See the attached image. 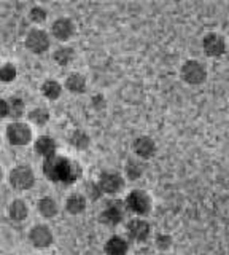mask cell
I'll return each mask as SVG.
<instances>
[{"instance_id": "obj_21", "label": "cell", "mask_w": 229, "mask_h": 255, "mask_svg": "<svg viewBox=\"0 0 229 255\" xmlns=\"http://www.w3.org/2000/svg\"><path fill=\"white\" fill-rule=\"evenodd\" d=\"M74 58H75V53L72 48H59V50H56V53H54V61H56L59 66H67V64L74 61Z\"/></svg>"}, {"instance_id": "obj_23", "label": "cell", "mask_w": 229, "mask_h": 255, "mask_svg": "<svg viewBox=\"0 0 229 255\" xmlns=\"http://www.w3.org/2000/svg\"><path fill=\"white\" fill-rule=\"evenodd\" d=\"M70 142H72V145L76 148H86L89 145V137H88V134L83 131H75Z\"/></svg>"}, {"instance_id": "obj_18", "label": "cell", "mask_w": 229, "mask_h": 255, "mask_svg": "<svg viewBox=\"0 0 229 255\" xmlns=\"http://www.w3.org/2000/svg\"><path fill=\"white\" fill-rule=\"evenodd\" d=\"M22 114H24V102L19 98H11L6 101V117L19 118Z\"/></svg>"}, {"instance_id": "obj_3", "label": "cell", "mask_w": 229, "mask_h": 255, "mask_svg": "<svg viewBox=\"0 0 229 255\" xmlns=\"http://www.w3.org/2000/svg\"><path fill=\"white\" fill-rule=\"evenodd\" d=\"M202 48L209 58H220L226 53V38L217 32H209L202 38Z\"/></svg>"}, {"instance_id": "obj_16", "label": "cell", "mask_w": 229, "mask_h": 255, "mask_svg": "<svg viewBox=\"0 0 229 255\" xmlns=\"http://www.w3.org/2000/svg\"><path fill=\"white\" fill-rule=\"evenodd\" d=\"M86 209V199L80 193H74L67 199V211L70 214H81Z\"/></svg>"}, {"instance_id": "obj_1", "label": "cell", "mask_w": 229, "mask_h": 255, "mask_svg": "<svg viewBox=\"0 0 229 255\" xmlns=\"http://www.w3.org/2000/svg\"><path fill=\"white\" fill-rule=\"evenodd\" d=\"M45 175L53 182H66L70 183L80 177V167L67 158H61L53 155L45 159L43 163Z\"/></svg>"}, {"instance_id": "obj_27", "label": "cell", "mask_w": 229, "mask_h": 255, "mask_svg": "<svg viewBox=\"0 0 229 255\" xmlns=\"http://www.w3.org/2000/svg\"><path fill=\"white\" fill-rule=\"evenodd\" d=\"M30 18H32L34 22H43L46 19V11L42 6H35L30 10Z\"/></svg>"}, {"instance_id": "obj_22", "label": "cell", "mask_w": 229, "mask_h": 255, "mask_svg": "<svg viewBox=\"0 0 229 255\" xmlns=\"http://www.w3.org/2000/svg\"><path fill=\"white\" fill-rule=\"evenodd\" d=\"M10 217L13 220H18V222L24 220L27 217V207H26V204L22 203V201H19V199H18V201L11 203V206H10Z\"/></svg>"}, {"instance_id": "obj_28", "label": "cell", "mask_w": 229, "mask_h": 255, "mask_svg": "<svg viewBox=\"0 0 229 255\" xmlns=\"http://www.w3.org/2000/svg\"><path fill=\"white\" fill-rule=\"evenodd\" d=\"M170 243H172L170 236H165V235L157 236V239H156V244H157V247H159V249H162V251L169 249V247H170Z\"/></svg>"}, {"instance_id": "obj_15", "label": "cell", "mask_w": 229, "mask_h": 255, "mask_svg": "<svg viewBox=\"0 0 229 255\" xmlns=\"http://www.w3.org/2000/svg\"><path fill=\"white\" fill-rule=\"evenodd\" d=\"M105 254L107 255H126L128 254V241H124L120 236L110 238L105 244Z\"/></svg>"}, {"instance_id": "obj_14", "label": "cell", "mask_w": 229, "mask_h": 255, "mask_svg": "<svg viewBox=\"0 0 229 255\" xmlns=\"http://www.w3.org/2000/svg\"><path fill=\"white\" fill-rule=\"evenodd\" d=\"M35 150L38 155H42L45 158H50L53 155H56V142H54L48 135H42L35 142Z\"/></svg>"}, {"instance_id": "obj_7", "label": "cell", "mask_w": 229, "mask_h": 255, "mask_svg": "<svg viewBox=\"0 0 229 255\" xmlns=\"http://www.w3.org/2000/svg\"><path fill=\"white\" fill-rule=\"evenodd\" d=\"M6 135L13 145H26L32 139V132H30L29 126L22 123H11L6 129Z\"/></svg>"}, {"instance_id": "obj_10", "label": "cell", "mask_w": 229, "mask_h": 255, "mask_svg": "<svg viewBox=\"0 0 229 255\" xmlns=\"http://www.w3.org/2000/svg\"><path fill=\"white\" fill-rule=\"evenodd\" d=\"M124 215V206L123 203H110V206L105 207V211L100 214V222H104L105 225H118L123 220Z\"/></svg>"}, {"instance_id": "obj_2", "label": "cell", "mask_w": 229, "mask_h": 255, "mask_svg": "<svg viewBox=\"0 0 229 255\" xmlns=\"http://www.w3.org/2000/svg\"><path fill=\"white\" fill-rule=\"evenodd\" d=\"M180 75L183 78V82H186L188 85H201L207 78V69H205L201 61L189 59L181 66Z\"/></svg>"}, {"instance_id": "obj_5", "label": "cell", "mask_w": 229, "mask_h": 255, "mask_svg": "<svg viewBox=\"0 0 229 255\" xmlns=\"http://www.w3.org/2000/svg\"><path fill=\"white\" fill-rule=\"evenodd\" d=\"M35 177L29 166H18L10 172V183L16 190H27L34 185Z\"/></svg>"}, {"instance_id": "obj_9", "label": "cell", "mask_w": 229, "mask_h": 255, "mask_svg": "<svg viewBox=\"0 0 229 255\" xmlns=\"http://www.w3.org/2000/svg\"><path fill=\"white\" fill-rule=\"evenodd\" d=\"M132 148L136 151V155L139 158H144V159H148L154 155L156 151V143L152 137H148V135H140L132 143Z\"/></svg>"}, {"instance_id": "obj_20", "label": "cell", "mask_w": 229, "mask_h": 255, "mask_svg": "<svg viewBox=\"0 0 229 255\" xmlns=\"http://www.w3.org/2000/svg\"><path fill=\"white\" fill-rule=\"evenodd\" d=\"M42 91H43V94L46 96V98L54 101V99H58L59 96H61L62 88H61V85L58 82H54V80H48V82L43 83Z\"/></svg>"}, {"instance_id": "obj_8", "label": "cell", "mask_w": 229, "mask_h": 255, "mask_svg": "<svg viewBox=\"0 0 229 255\" xmlns=\"http://www.w3.org/2000/svg\"><path fill=\"white\" fill-rule=\"evenodd\" d=\"M26 45L27 48L32 53H37V54H42L48 50L50 46V38L46 35V32L43 30H30L29 35H27V40H26Z\"/></svg>"}, {"instance_id": "obj_25", "label": "cell", "mask_w": 229, "mask_h": 255, "mask_svg": "<svg viewBox=\"0 0 229 255\" xmlns=\"http://www.w3.org/2000/svg\"><path fill=\"white\" fill-rule=\"evenodd\" d=\"M29 117L35 125H45L46 122H48V118H50L48 110H45V109H35V110L30 112Z\"/></svg>"}, {"instance_id": "obj_4", "label": "cell", "mask_w": 229, "mask_h": 255, "mask_svg": "<svg viewBox=\"0 0 229 255\" xmlns=\"http://www.w3.org/2000/svg\"><path fill=\"white\" fill-rule=\"evenodd\" d=\"M126 207L137 215H145L152 207V201L144 190H134L126 198Z\"/></svg>"}, {"instance_id": "obj_26", "label": "cell", "mask_w": 229, "mask_h": 255, "mask_svg": "<svg viewBox=\"0 0 229 255\" xmlns=\"http://www.w3.org/2000/svg\"><path fill=\"white\" fill-rule=\"evenodd\" d=\"M126 172H128V177L131 180L139 179V175H142V164L137 161H129L126 166Z\"/></svg>"}, {"instance_id": "obj_17", "label": "cell", "mask_w": 229, "mask_h": 255, "mask_svg": "<svg viewBox=\"0 0 229 255\" xmlns=\"http://www.w3.org/2000/svg\"><path fill=\"white\" fill-rule=\"evenodd\" d=\"M66 86H67V90L70 93H78V94H80V93L84 91V88H86V80L80 74H72V75H69L67 82H66Z\"/></svg>"}, {"instance_id": "obj_30", "label": "cell", "mask_w": 229, "mask_h": 255, "mask_svg": "<svg viewBox=\"0 0 229 255\" xmlns=\"http://www.w3.org/2000/svg\"><path fill=\"white\" fill-rule=\"evenodd\" d=\"M0 180H2V169H0Z\"/></svg>"}, {"instance_id": "obj_13", "label": "cell", "mask_w": 229, "mask_h": 255, "mask_svg": "<svg viewBox=\"0 0 229 255\" xmlns=\"http://www.w3.org/2000/svg\"><path fill=\"white\" fill-rule=\"evenodd\" d=\"M128 231H129V236L134 239V241H145L150 235V225L142 219H137V220H132L128 227Z\"/></svg>"}, {"instance_id": "obj_12", "label": "cell", "mask_w": 229, "mask_h": 255, "mask_svg": "<svg viewBox=\"0 0 229 255\" xmlns=\"http://www.w3.org/2000/svg\"><path fill=\"white\" fill-rule=\"evenodd\" d=\"M53 35L58 40L66 42L74 35V22L67 18H61L53 24Z\"/></svg>"}, {"instance_id": "obj_6", "label": "cell", "mask_w": 229, "mask_h": 255, "mask_svg": "<svg viewBox=\"0 0 229 255\" xmlns=\"http://www.w3.org/2000/svg\"><path fill=\"white\" fill-rule=\"evenodd\" d=\"M123 185H124V180L118 172H104L100 175L97 187L100 191H104V193L115 195V193H120L123 190Z\"/></svg>"}, {"instance_id": "obj_19", "label": "cell", "mask_w": 229, "mask_h": 255, "mask_svg": "<svg viewBox=\"0 0 229 255\" xmlns=\"http://www.w3.org/2000/svg\"><path fill=\"white\" fill-rule=\"evenodd\" d=\"M38 211H40L43 217L51 219L58 214V206L51 198H42L40 201H38Z\"/></svg>"}, {"instance_id": "obj_29", "label": "cell", "mask_w": 229, "mask_h": 255, "mask_svg": "<svg viewBox=\"0 0 229 255\" xmlns=\"http://www.w3.org/2000/svg\"><path fill=\"white\" fill-rule=\"evenodd\" d=\"M6 117V101L0 99V118Z\"/></svg>"}, {"instance_id": "obj_24", "label": "cell", "mask_w": 229, "mask_h": 255, "mask_svg": "<svg viewBox=\"0 0 229 255\" xmlns=\"http://www.w3.org/2000/svg\"><path fill=\"white\" fill-rule=\"evenodd\" d=\"M16 78V69H14L13 64H5V66L0 67V80L5 83L13 82Z\"/></svg>"}, {"instance_id": "obj_11", "label": "cell", "mask_w": 229, "mask_h": 255, "mask_svg": "<svg viewBox=\"0 0 229 255\" xmlns=\"http://www.w3.org/2000/svg\"><path fill=\"white\" fill-rule=\"evenodd\" d=\"M30 241L35 247H48L53 243V235L48 227L38 225L30 231Z\"/></svg>"}]
</instances>
